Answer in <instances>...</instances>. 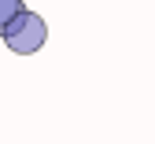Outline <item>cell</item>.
Here are the masks:
<instances>
[{
	"instance_id": "6da1fadb",
	"label": "cell",
	"mask_w": 155,
	"mask_h": 144,
	"mask_svg": "<svg viewBox=\"0 0 155 144\" xmlns=\"http://www.w3.org/2000/svg\"><path fill=\"white\" fill-rule=\"evenodd\" d=\"M0 37H4V45L15 55H33V52H41L45 41H48V22L37 11H18L11 18V26L0 33Z\"/></svg>"
},
{
	"instance_id": "7a4b0ae2",
	"label": "cell",
	"mask_w": 155,
	"mask_h": 144,
	"mask_svg": "<svg viewBox=\"0 0 155 144\" xmlns=\"http://www.w3.org/2000/svg\"><path fill=\"white\" fill-rule=\"evenodd\" d=\"M18 11H26V8H22V0H0V33L11 26V18H15Z\"/></svg>"
}]
</instances>
